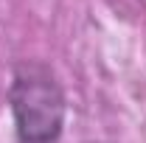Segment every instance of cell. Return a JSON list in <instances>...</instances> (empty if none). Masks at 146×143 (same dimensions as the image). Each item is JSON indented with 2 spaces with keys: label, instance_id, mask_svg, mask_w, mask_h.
I'll return each mask as SVG.
<instances>
[{
  "label": "cell",
  "instance_id": "cell-1",
  "mask_svg": "<svg viewBox=\"0 0 146 143\" xmlns=\"http://www.w3.org/2000/svg\"><path fill=\"white\" fill-rule=\"evenodd\" d=\"M17 143H59L65 126V95L42 65H20L9 90Z\"/></svg>",
  "mask_w": 146,
  "mask_h": 143
}]
</instances>
